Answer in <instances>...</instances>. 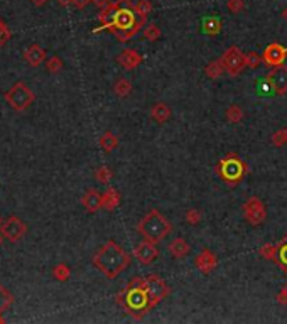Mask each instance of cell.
<instances>
[{
    "label": "cell",
    "instance_id": "obj_1",
    "mask_svg": "<svg viewBox=\"0 0 287 324\" xmlns=\"http://www.w3.org/2000/svg\"><path fill=\"white\" fill-rule=\"evenodd\" d=\"M132 257L124 250L115 240L107 241L93 255V265L107 278H117L130 265Z\"/></svg>",
    "mask_w": 287,
    "mask_h": 324
},
{
    "label": "cell",
    "instance_id": "obj_2",
    "mask_svg": "<svg viewBox=\"0 0 287 324\" xmlns=\"http://www.w3.org/2000/svg\"><path fill=\"white\" fill-rule=\"evenodd\" d=\"M117 4L118 7L113 15V20L105 30H110L112 34L117 35L120 43H125V40L132 39L144 27L145 19H137V12H135L134 4L130 0H118Z\"/></svg>",
    "mask_w": 287,
    "mask_h": 324
},
{
    "label": "cell",
    "instance_id": "obj_3",
    "mask_svg": "<svg viewBox=\"0 0 287 324\" xmlns=\"http://www.w3.org/2000/svg\"><path fill=\"white\" fill-rule=\"evenodd\" d=\"M144 282V277H134L129 282V286L117 296L120 306H124L125 311L135 317H142L145 312L150 311V302L147 292H145Z\"/></svg>",
    "mask_w": 287,
    "mask_h": 324
},
{
    "label": "cell",
    "instance_id": "obj_4",
    "mask_svg": "<svg viewBox=\"0 0 287 324\" xmlns=\"http://www.w3.org/2000/svg\"><path fill=\"white\" fill-rule=\"evenodd\" d=\"M137 231L144 236V240L159 243L173 231V225L159 210H150L137 225Z\"/></svg>",
    "mask_w": 287,
    "mask_h": 324
},
{
    "label": "cell",
    "instance_id": "obj_5",
    "mask_svg": "<svg viewBox=\"0 0 287 324\" xmlns=\"http://www.w3.org/2000/svg\"><path fill=\"white\" fill-rule=\"evenodd\" d=\"M216 172H218V176L225 182H228V184H238L245 177L247 172H249V167L240 159L238 154L228 152V154L216 164Z\"/></svg>",
    "mask_w": 287,
    "mask_h": 324
},
{
    "label": "cell",
    "instance_id": "obj_6",
    "mask_svg": "<svg viewBox=\"0 0 287 324\" xmlns=\"http://www.w3.org/2000/svg\"><path fill=\"white\" fill-rule=\"evenodd\" d=\"M6 101L16 111H24V110H27L29 106L32 105L34 93H32L31 88H29L26 83H22V81H17V83L14 85L12 88L6 93Z\"/></svg>",
    "mask_w": 287,
    "mask_h": 324
},
{
    "label": "cell",
    "instance_id": "obj_7",
    "mask_svg": "<svg viewBox=\"0 0 287 324\" xmlns=\"http://www.w3.org/2000/svg\"><path fill=\"white\" fill-rule=\"evenodd\" d=\"M144 278H145L144 287L149 296L150 309H154L159 302H162L164 299L169 296V286L159 275H155V273H150V275Z\"/></svg>",
    "mask_w": 287,
    "mask_h": 324
},
{
    "label": "cell",
    "instance_id": "obj_8",
    "mask_svg": "<svg viewBox=\"0 0 287 324\" xmlns=\"http://www.w3.org/2000/svg\"><path fill=\"white\" fill-rule=\"evenodd\" d=\"M221 64L230 76H238L245 69V54L241 53L238 46H231L221 54Z\"/></svg>",
    "mask_w": 287,
    "mask_h": 324
},
{
    "label": "cell",
    "instance_id": "obj_9",
    "mask_svg": "<svg viewBox=\"0 0 287 324\" xmlns=\"http://www.w3.org/2000/svg\"><path fill=\"white\" fill-rule=\"evenodd\" d=\"M243 215L245 220L252 226H260L267 220V208L259 196H252L243 202Z\"/></svg>",
    "mask_w": 287,
    "mask_h": 324
},
{
    "label": "cell",
    "instance_id": "obj_10",
    "mask_svg": "<svg viewBox=\"0 0 287 324\" xmlns=\"http://www.w3.org/2000/svg\"><path fill=\"white\" fill-rule=\"evenodd\" d=\"M0 231L4 233V236H6L9 241H19L24 235H26L27 226L21 218L11 216V218H7L6 221L0 223Z\"/></svg>",
    "mask_w": 287,
    "mask_h": 324
},
{
    "label": "cell",
    "instance_id": "obj_11",
    "mask_svg": "<svg viewBox=\"0 0 287 324\" xmlns=\"http://www.w3.org/2000/svg\"><path fill=\"white\" fill-rule=\"evenodd\" d=\"M262 58H264V63L270 68H277V66H282L287 59V48L279 43H272L264 49L262 53Z\"/></svg>",
    "mask_w": 287,
    "mask_h": 324
},
{
    "label": "cell",
    "instance_id": "obj_12",
    "mask_svg": "<svg viewBox=\"0 0 287 324\" xmlns=\"http://www.w3.org/2000/svg\"><path fill=\"white\" fill-rule=\"evenodd\" d=\"M267 79L270 81L274 93L279 96H284L287 93V66H277L267 74Z\"/></svg>",
    "mask_w": 287,
    "mask_h": 324
},
{
    "label": "cell",
    "instance_id": "obj_13",
    "mask_svg": "<svg viewBox=\"0 0 287 324\" xmlns=\"http://www.w3.org/2000/svg\"><path fill=\"white\" fill-rule=\"evenodd\" d=\"M194 267L198 268L201 273L208 275V273H211L218 267V257H216L210 248H203L194 258Z\"/></svg>",
    "mask_w": 287,
    "mask_h": 324
},
{
    "label": "cell",
    "instance_id": "obj_14",
    "mask_svg": "<svg viewBox=\"0 0 287 324\" xmlns=\"http://www.w3.org/2000/svg\"><path fill=\"white\" fill-rule=\"evenodd\" d=\"M134 257L142 263V265H150L159 257V250L155 248V243L144 240L134 248Z\"/></svg>",
    "mask_w": 287,
    "mask_h": 324
},
{
    "label": "cell",
    "instance_id": "obj_15",
    "mask_svg": "<svg viewBox=\"0 0 287 324\" xmlns=\"http://www.w3.org/2000/svg\"><path fill=\"white\" fill-rule=\"evenodd\" d=\"M117 63L122 66L124 69L132 71L142 63V56H140L135 49H124L122 53L117 56Z\"/></svg>",
    "mask_w": 287,
    "mask_h": 324
},
{
    "label": "cell",
    "instance_id": "obj_16",
    "mask_svg": "<svg viewBox=\"0 0 287 324\" xmlns=\"http://www.w3.org/2000/svg\"><path fill=\"white\" fill-rule=\"evenodd\" d=\"M81 205L88 213H97L102 210V194L97 189H88L81 197Z\"/></svg>",
    "mask_w": 287,
    "mask_h": 324
},
{
    "label": "cell",
    "instance_id": "obj_17",
    "mask_svg": "<svg viewBox=\"0 0 287 324\" xmlns=\"http://www.w3.org/2000/svg\"><path fill=\"white\" fill-rule=\"evenodd\" d=\"M24 58H26V61L31 66L37 68V66H41L44 63V59H46V51H44L39 44L34 43L24 51Z\"/></svg>",
    "mask_w": 287,
    "mask_h": 324
},
{
    "label": "cell",
    "instance_id": "obj_18",
    "mask_svg": "<svg viewBox=\"0 0 287 324\" xmlns=\"http://www.w3.org/2000/svg\"><path fill=\"white\" fill-rule=\"evenodd\" d=\"M221 29H223V22H221V19L215 17V15H208V17L201 20V32L204 35L215 37V35L221 32Z\"/></svg>",
    "mask_w": 287,
    "mask_h": 324
},
{
    "label": "cell",
    "instance_id": "obj_19",
    "mask_svg": "<svg viewBox=\"0 0 287 324\" xmlns=\"http://www.w3.org/2000/svg\"><path fill=\"white\" fill-rule=\"evenodd\" d=\"M171 115H173V110H171V106L168 103H164V101H157L155 105H152V108H150V118L155 120L157 124H166Z\"/></svg>",
    "mask_w": 287,
    "mask_h": 324
},
{
    "label": "cell",
    "instance_id": "obj_20",
    "mask_svg": "<svg viewBox=\"0 0 287 324\" xmlns=\"http://www.w3.org/2000/svg\"><path fill=\"white\" fill-rule=\"evenodd\" d=\"M120 206V192L115 187H108L102 194V208L107 211H115Z\"/></svg>",
    "mask_w": 287,
    "mask_h": 324
},
{
    "label": "cell",
    "instance_id": "obj_21",
    "mask_svg": "<svg viewBox=\"0 0 287 324\" xmlns=\"http://www.w3.org/2000/svg\"><path fill=\"white\" fill-rule=\"evenodd\" d=\"M169 253L174 258H184L189 253V243L181 236L174 238V240L169 243Z\"/></svg>",
    "mask_w": 287,
    "mask_h": 324
},
{
    "label": "cell",
    "instance_id": "obj_22",
    "mask_svg": "<svg viewBox=\"0 0 287 324\" xmlns=\"http://www.w3.org/2000/svg\"><path fill=\"white\" fill-rule=\"evenodd\" d=\"M277 265H279L284 273L287 275V236L280 243H277V253H275V260Z\"/></svg>",
    "mask_w": 287,
    "mask_h": 324
},
{
    "label": "cell",
    "instance_id": "obj_23",
    "mask_svg": "<svg viewBox=\"0 0 287 324\" xmlns=\"http://www.w3.org/2000/svg\"><path fill=\"white\" fill-rule=\"evenodd\" d=\"M113 91L118 98H127L132 93V81L127 78H118L113 85Z\"/></svg>",
    "mask_w": 287,
    "mask_h": 324
},
{
    "label": "cell",
    "instance_id": "obj_24",
    "mask_svg": "<svg viewBox=\"0 0 287 324\" xmlns=\"http://www.w3.org/2000/svg\"><path fill=\"white\" fill-rule=\"evenodd\" d=\"M100 147L105 152H112L118 147V139L117 135L112 134V132H103L102 137H100Z\"/></svg>",
    "mask_w": 287,
    "mask_h": 324
},
{
    "label": "cell",
    "instance_id": "obj_25",
    "mask_svg": "<svg viewBox=\"0 0 287 324\" xmlns=\"http://www.w3.org/2000/svg\"><path fill=\"white\" fill-rule=\"evenodd\" d=\"M223 73H226V71H225L223 64H221V61H220V59L211 61V63L204 68V74L208 76L210 79H218L220 76L223 74Z\"/></svg>",
    "mask_w": 287,
    "mask_h": 324
},
{
    "label": "cell",
    "instance_id": "obj_26",
    "mask_svg": "<svg viewBox=\"0 0 287 324\" xmlns=\"http://www.w3.org/2000/svg\"><path fill=\"white\" fill-rule=\"evenodd\" d=\"M243 110H241L240 105H230L228 108H226V113H225V118L230 122V124H240L241 120H243Z\"/></svg>",
    "mask_w": 287,
    "mask_h": 324
},
{
    "label": "cell",
    "instance_id": "obj_27",
    "mask_svg": "<svg viewBox=\"0 0 287 324\" xmlns=\"http://www.w3.org/2000/svg\"><path fill=\"white\" fill-rule=\"evenodd\" d=\"M53 277L56 278L58 282H66L71 277V268H69L66 263H58L56 267L53 268Z\"/></svg>",
    "mask_w": 287,
    "mask_h": 324
},
{
    "label": "cell",
    "instance_id": "obj_28",
    "mask_svg": "<svg viewBox=\"0 0 287 324\" xmlns=\"http://www.w3.org/2000/svg\"><path fill=\"white\" fill-rule=\"evenodd\" d=\"M112 177H113V172L108 166H100L97 167V171H95V179H97L100 184H108V182L112 181Z\"/></svg>",
    "mask_w": 287,
    "mask_h": 324
},
{
    "label": "cell",
    "instance_id": "obj_29",
    "mask_svg": "<svg viewBox=\"0 0 287 324\" xmlns=\"http://www.w3.org/2000/svg\"><path fill=\"white\" fill-rule=\"evenodd\" d=\"M134 9L140 19H147L149 14L152 12V2L150 0H137V4H134Z\"/></svg>",
    "mask_w": 287,
    "mask_h": 324
},
{
    "label": "cell",
    "instance_id": "obj_30",
    "mask_svg": "<svg viewBox=\"0 0 287 324\" xmlns=\"http://www.w3.org/2000/svg\"><path fill=\"white\" fill-rule=\"evenodd\" d=\"M12 304H14V296L2 286V284H0V314L4 311H7Z\"/></svg>",
    "mask_w": 287,
    "mask_h": 324
},
{
    "label": "cell",
    "instance_id": "obj_31",
    "mask_svg": "<svg viewBox=\"0 0 287 324\" xmlns=\"http://www.w3.org/2000/svg\"><path fill=\"white\" fill-rule=\"evenodd\" d=\"M262 61H264V58H262V54L255 53V51H250V53L245 54V66L247 68H259V66L262 64Z\"/></svg>",
    "mask_w": 287,
    "mask_h": 324
},
{
    "label": "cell",
    "instance_id": "obj_32",
    "mask_svg": "<svg viewBox=\"0 0 287 324\" xmlns=\"http://www.w3.org/2000/svg\"><path fill=\"white\" fill-rule=\"evenodd\" d=\"M144 37L150 40V43H154V40H157L160 37V29H159V25H155V24H149V25H145L144 27Z\"/></svg>",
    "mask_w": 287,
    "mask_h": 324
},
{
    "label": "cell",
    "instance_id": "obj_33",
    "mask_svg": "<svg viewBox=\"0 0 287 324\" xmlns=\"http://www.w3.org/2000/svg\"><path fill=\"white\" fill-rule=\"evenodd\" d=\"M259 253L262 255V258H265V260H275L277 245L275 243H265V245L259 250Z\"/></svg>",
    "mask_w": 287,
    "mask_h": 324
},
{
    "label": "cell",
    "instance_id": "obj_34",
    "mask_svg": "<svg viewBox=\"0 0 287 324\" xmlns=\"http://www.w3.org/2000/svg\"><path fill=\"white\" fill-rule=\"evenodd\" d=\"M46 69L49 71V73H59V71L63 69V61L59 56H51V58L48 59L46 63Z\"/></svg>",
    "mask_w": 287,
    "mask_h": 324
},
{
    "label": "cell",
    "instance_id": "obj_35",
    "mask_svg": "<svg viewBox=\"0 0 287 324\" xmlns=\"http://www.w3.org/2000/svg\"><path fill=\"white\" fill-rule=\"evenodd\" d=\"M11 37H12L11 29H9V25L4 22L2 19H0V48H2V46H6Z\"/></svg>",
    "mask_w": 287,
    "mask_h": 324
},
{
    "label": "cell",
    "instance_id": "obj_36",
    "mask_svg": "<svg viewBox=\"0 0 287 324\" xmlns=\"http://www.w3.org/2000/svg\"><path fill=\"white\" fill-rule=\"evenodd\" d=\"M272 144L275 147H282L287 144V137H285V130L280 129V130H275L274 134H272Z\"/></svg>",
    "mask_w": 287,
    "mask_h": 324
},
{
    "label": "cell",
    "instance_id": "obj_37",
    "mask_svg": "<svg viewBox=\"0 0 287 324\" xmlns=\"http://www.w3.org/2000/svg\"><path fill=\"white\" fill-rule=\"evenodd\" d=\"M226 9L233 14H240L245 9V0H226Z\"/></svg>",
    "mask_w": 287,
    "mask_h": 324
},
{
    "label": "cell",
    "instance_id": "obj_38",
    "mask_svg": "<svg viewBox=\"0 0 287 324\" xmlns=\"http://www.w3.org/2000/svg\"><path fill=\"white\" fill-rule=\"evenodd\" d=\"M184 218H186V223H189V225H198L203 216H201V213L198 210H188Z\"/></svg>",
    "mask_w": 287,
    "mask_h": 324
},
{
    "label": "cell",
    "instance_id": "obj_39",
    "mask_svg": "<svg viewBox=\"0 0 287 324\" xmlns=\"http://www.w3.org/2000/svg\"><path fill=\"white\" fill-rule=\"evenodd\" d=\"M277 302L280 304V306H287V282L282 286V289L279 292H277Z\"/></svg>",
    "mask_w": 287,
    "mask_h": 324
},
{
    "label": "cell",
    "instance_id": "obj_40",
    "mask_svg": "<svg viewBox=\"0 0 287 324\" xmlns=\"http://www.w3.org/2000/svg\"><path fill=\"white\" fill-rule=\"evenodd\" d=\"M90 2H92V0H71V5H74L78 10H83Z\"/></svg>",
    "mask_w": 287,
    "mask_h": 324
},
{
    "label": "cell",
    "instance_id": "obj_41",
    "mask_svg": "<svg viewBox=\"0 0 287 324\" xmlns=\"http://www.w3.org/2000/svg\"><path fill=\"white\" fill-rule=\"evenodd\" d=\"M92 4L97 5L98 9H105L108 4H112V0H92Z\"/></svg>",
    "mask_w": 287,
    "mask_h": 324
},
{
    "label": "cell",
    "instance_id": "obj_42",
    "mask_svg": "<svg viewBox=\"0 0 287 324\" xmlns=\"http://www.w3.org/2000/svg\"><path fill=\"white\" fill-rule=\"evenodd\" d=\"M56 2L61 5V7H68V5H71V0H56Z\"/></svg>",
    "mask_w": 287,
    "mask_h": 324
},
{
    "label": "cell",
    "instance_id": "obj_43",
    "mask_svg": "<svg viewBox=\"0 0 287 324\" xmlns=\"http://www.w3.org/2000/svg\"><path fill=\"white\" fill-rule=\"evenodd\" d=\"M31 2L36 5V7H43V5L48 2V0H31Z\"/></svg>",
    "mask_w": 287,
    "mask_h": 324
},
{
    "label": "cell",
    "instance_id": "obj_44",
    "mask_svg": "<svg viewBox=\"0 0 287 324\" xmlns=\"http://www.w3.org/2000/svg\"><path fill=\"white\" fill-rule=\"evenodd\" d=\"M4 238H6V236H4V233L0 231V245H2V243H4Z\"/></svg>",
    "mask_w": 287,
    "mask_h": 324
},
{
    "label": "cell",
    "instance_id": "obj_45",
    "mask_svg": "<svg viewBox=\"0 0 287 324\" xmlns=\"http://www.w3.org/2000/svg\"><path fill=\"white\" fill-rule=\"evenodd\" d=\"M282 17H284V19L287 20V7L284 9V12H282Z\"/></svg>",
    "mask_w": 287,
    "mask_h": 324
},
{
    "label": "cell",
    "instance_id": "obj_46",
    "mask_svg": "<svg viewBox=\"0 0 287 324\" xmlns=\"http://www.w3.org/2000/svg\"><path fill=\"white\" fill-rule=\"evenodd\" d=\"M2 322H4V317H2V316H0V324H2Z\"/></svg>",
    "mask_w": 287,
    "mask_h": 324
},
{
    "label": "cell",
    "instance_id": "obj_47",
    "mask_svg": "<svg viewBox=\"0 0 287 324\" xmlns=\"http://www.w3.org/2000/svg\"><path fill=\"white\" fill-rule=\"evenodd\" d=\"M284 130H285V137H287V127H285V129H284Z\"/></svg>",
    "mask_w": 287,
    "mask_h": 324
},
{
    "label": "cell",
    "instance_id": "obj_48",
    "mask_svg": "<svg viewBox=\"0 0 287 324\" xmlns=\"http://www.w3.org/2000/svg\"><path fill=\"white\" fill-rule=\"evenodd\" d=\"M0 223H2V220H0Z\"/></svg>",
    "mask_w": 287,
    "mask_h": 324
}]
</instances>
